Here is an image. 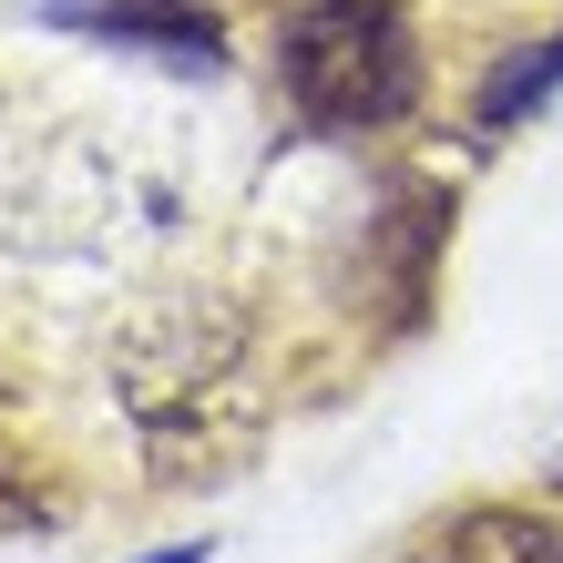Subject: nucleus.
I'll list each match as a JSON object with an SVG mask.
<instances>
[{"mask_svg":"<svg viewBox=\"0 0 563 563\" xmlns=\"http://www.w3.org/2000/svg\"><path fill=\"white\" fill-rule=\"evenodd\" d=\"M277 73L318 134H389L420 103V42L400 0H308L277 42Z\"/></svg>","mask_w":563,"mask_h":563,"instance_id":"obj_2","label":"nucleus"},{"mask_svg":"<svg viewBox=\"0 0 563 563\" xmlns=\"http://www.w3.org/2000/svg\"><path fill=\"white\" fill-rule=\"evenodd\" d=\"M113 400L154 461H225L256 430V328L216 287H154L113 318Z\"/></svg>","mask_w":563,"mask_h":563,"instance_id":"obj_1","label":"nucleus"},{"mask_svg":"<svg viewBox=\"0 0 563 563\" xmlns=\"http://www.w3.org/2000/svg\"><path fill=\"white\" fill-rule=\"evenodd\" d=\"M62 21H82V31H113V42H154V52H195V62H216V31L195 0H52Z\"/></svg>","mask_w":563,"mask_h":563,"instance_id":"obj_3","label":"nucleus"},{"mask_svg":"<svg viewBox=\"0 0 563 563\" xmlns=\"http://www.w3.org/2000/svg\"><path fill=\"white\" fill-rule=\"evenodd\" d=\"M441 563H563V522L553 512H512V503H482L451 522Z\"/></svg>","mask_w":563,"mask_h":563,"instance_id":"obj_4","label":"nucleus"},{"mask_svg":"<svg viewBox=\"0 0 563 563\" xmlns=\"http://www.w3.org/2000/svg\"><path fill=\"white\" fill-rule=\"evenodd\" d=\"M154 563H206V553H195V543H185V553H154Z\"/></svg>","mask_w":563,"mask_h":563,"instance_id":"obj_6","label":"nucleus"},{"mask_svg":"<svg viewBox=\"0 0 563 563\" xmlns=\"http://www.w3.org/2000/svg\"><path fill=\"white\" fill-rule=\"evenodd\" d=\"M553 82H563V31H553V42H533V52H512V62H492V82H482L472 123H482V134H503V123H522Z\"/></svg>","mask_w":563,"mask_h":563,"instance_id":"obj_5","label":"nucleus"}]
</instances>
